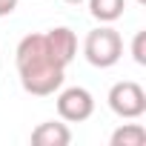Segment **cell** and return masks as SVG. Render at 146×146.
<instances>
[{
    "label": "cell",
    "mask_w": 146,
    "mask_h": 146,
    "mask_svg": "<svg viewBox=\"0 0 146 146\" xmlns=\"http://www.w3.org/2000/svg\"><path fill=\"white\" fill-rule=\"evenodd\" d=\"M15 63H17V78L20 86L35 95V98H49L63 86V66L49 54L43 35L32 32L17 43L15 52Z\"/></svg>",
    "instance_id": "cell-1"
},
{
    "label": "cell",
    "mask_w": 146,
    "mask_h": 146,
    "mask_svg": "<svg viewBox=\"0 0 146 146\" xmlns=\"http://www.w3.org/2000/svg\"><path fill=\"white\" fill-rule=\"evenodd\" d=\"M83 54L95 69H112L123 57V37L112 26L92 29L83 40Z\"/></svg>",
    "instance_id": "cell-2"
},
{
    "label": "cell",
    "mask_w": 146,
    "mask_h": 146,
    "mask_svg": "<svg viewBox=\"0 0 146 146\" xmlns=\"http://www.w3.org/2000/svg\"><path fill=\"white\" fill-rule=\"evenodd\" d=\"M109 109L123 120H137L146 112V92L135 80H120L109 89Z\"/></svg>",
    "instance_id": "cell-3"
},
{
    "label": "cell",
    "mask_w": 146,
    "mask_h": 146,
    "mask_svg": "<svg viewBox=\"0 0 146 146\" xmlns=\"http://www.w3.org/2000/svg\"><path fill=\"white\" fill-rule=\"evenodd\" d=\"M95 112V98L83 86H69L57 95V115L66 123H83Z\"/></svg>",
    "instance_id": "cell-4"
},
{
    "label": "cell",
    "mask_w": 146,
    "mask_h": 146,
    "mask_svg": "<svg viewBox=\"0 0 146 146\" xmlns=\"http://www.w3.org/2000/svg\"><path fill=\"white\" fill-rule=\"evenodd\" d=\"M43 40H46L49 54H52L63 69L75 60V54H78V37H75V32H72L69 26H54V29H49V32L43 35Z\"/></svg>",
    "instance_id": "cell-5"
},
{
    "label": "cell",
    "mask_w": 146,
    "mask_h": 146,
    "mask_svg": "<svg viewBox=\"0 0 146 146\" xmlns=\"http://www.w3.org/2000/svg\"><path fill=\"white\" fill-rule=\"evenodd\" d=\"M72 140V132L60 120H46L32 129V143L35 146H66Z\"/></svg>",
    "instance_id": "cell-6"
},
{
    "label": "cell",
    "mask_w": 146,
    "mask_h": 146,
    "mask_svg": "<svg viewBox=\"0 0 146 146\" xmlns=\"http://www.w3.org/2000/svg\"><path fill=\"white\" fill-rule=\"evenodd\" d=\"M126 0H89V15L100 23H115L123 17Z\"/></svg>",
    "instance_id": "cell-7"
},
{
    "label": "cell",
    "mask_w": 146,
    "mask_h": 146,
    "mask_svg": "<svg viewBox=\"0 0 146 146\" xmlns=\"http://www.w3.org/2000/svg\"><path fill=\"white\" fill-rule=\"evenodd\" d=\"M109 143L112 146H143L146 143V129L140 123H123L120 129L112 132Z\"/></svg>",
    "instance_id": "cell-8"
},
{
    "label": "cell",
    "mask_w": 146,
    "mask_h": 146,
    "mask_svg": "<svg viewBox=\"0 0 146 146\" xmlns=\"http://www.w3.org/2000/svg\"><path fill=\"white\" fill-rule=\"evenodd\" d=\"M132 57L137 66H146V29H140L132 40Z\"/></svg>",
    "instance_id": "cell-9"
},
{
    "label": "cell",
    "mask_w": 146,
    "mask_h": 146,
    "mask_svg": "<svg viewBox=\"0 0 146 146\" xmlns=\"http://www.w3.org/2000/svg\"><path fill=\"white\" fill-rule=\"evenodd\" d=\"M20 0H0V17H9L15 9H17Z\"/></svg>",
    "instance_id": "cell-10"
},
{
    "label": "cell",
    "mask_w": 146,
    "mask_h": 146,
    "mask_svg": "<svg viewBox=\"0 0 146 146\" xmlns=\"http://www.w3.org/2000/svg\"><path fill=\"white\" fill-rule=\"evenodd\" d=\"M63 3H72V6H78V3H83V0H63Z\"/></svg>",
    "instance_id": "cell-11"
},
{
    "label": "cell",
    "mask_w": 146,
    "mask_h": 146,
    "mask_svg": "<svg viewBox=\"0 0 146 146\" xmlns=\"http://www.w3.org/2000/svg\"><path fill=\"white\" fill-rule=\"evenodd\" d=\"M137 3H140V6H143V3H146V0H137Z\"/></svg>",
    "instance_id": "cell-12"
}]
</instances>
